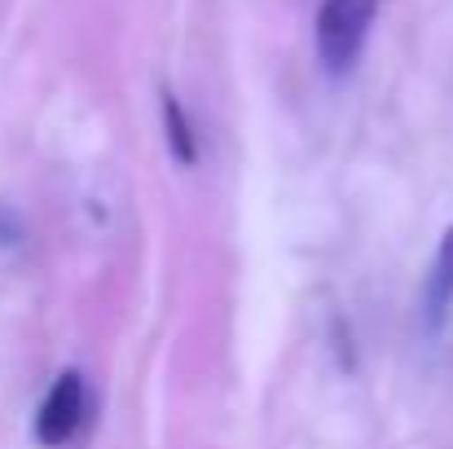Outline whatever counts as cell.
Wrapping results in <instances>:
<instances>
[{"label":"cell","instance_id":"obj_4","mask_svg":"<svg viewBox=\"0 0 453 449\" xmlns=\"http://www.w3.org/2000/svg\"><path fill=\"white\" fill-rule=\"evenodd\" d=\"M163 124H167V142H172L176 163L189 167V163L198 159V146H194V124H189V115L180 111L176 97H163Z\"/></svg>","mask_w":453,"mask_h":449},{"label":"cell","instance_id":"obj_1","mask_svg":"<svg viewBox=\"0 0 453 449\" xmlns=\"http://www.w3.org/2000/svg\"><path fill=\"white\" fill-rule=\"evenodd\" d=\"M374 18H379V0H321L317 4L312 40H317V58L330 75H348L357 66Z\"/></svg>","mask_w":453,"mask_h":449},{"label":"cell","instance_id":"obj_2","mask_svg":"<svg viewBox=\"0 0 453 449\" xmlns=\"http://www.w3.org/2000/svg\"><path fill=\"white\" fill-rule=\"evenodd\" d=\"M84 410H88V388H84V375L80 370H62L53 379V388L44 392L40 410H35V441L44 449L66 445L80 423H84Z\"/></svg>","mask_w":453,"mask_h":449},{"label":"cell","instance_id":"obj_3","mask_svg":"<svg viewBox=\"0 0 453 449\" xmlns=\"http://www.w3.org/2000/svg\"><path fill=\"white\" fill-rule=\"evenodd\" d=\"M423 330L427 335H441L453 317V225L441 234V247L427 265V278H423Z\"/></svg>","mask_w":453,"mask_h":449}]
</instances>
